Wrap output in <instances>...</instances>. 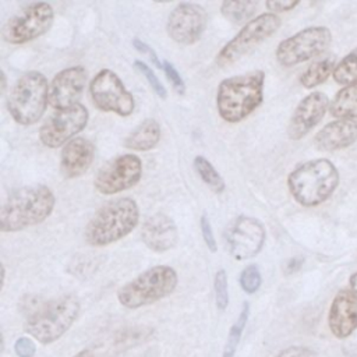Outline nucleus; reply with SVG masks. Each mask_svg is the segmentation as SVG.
<instances>
[{"label": "nucleus", "mask_w": 357, "mask_h": 357, "mask_svg": "<svg viewBox=\"0 0 357 357\" xmlns=\"http://www.w3.org/2000/svg\"><path fill=\"white\" fill-rule=\"evenodd\" d=\"M350 291L354 294V297L357 298V272H354L351 276H350Z\"/></svg>", "instance_id": "nucleus-39"}, {"label": "nucleus", "mask_w": 357, "mask_h": 357, "mask_svg": "<svg viewBox=\"0 0 357 357\" xmlns=\"http://www.w3.org/2000/svg\"><path fill=\"white\" fill-rule=\"evenodd\" d=\"M194 169L201 177V180L213 191V192H223L226 188L223 177L219 174V172L215 169V166L202 155H197L192 160Z\"/></svg>", "instance_id": "nucleus-26"}, {"label": "nucleus", "mask_w": 357, "mask_h": 357, "mask_svg": "<svg viewBox=\"0 0 357 357\" xmlns=\"http://www.w3.org/2000/svg\"><path fill=\"white\" fill-rule=\"evenodd\" d=\"M56 205L53 191L43 184L26 185L14 191L1 205L0 230L14 233L46 220Z\"/></svg>", "instance_id": "nucleus-1"}, {"label": "nucleus", "mask_w": 357, "mask_h": 357, "mask_svg": "<svg viewBox=\"0 0 357 357\" xmlns=\"http://www.w3.org/2000/svg\"><path fill=\"white\" fill-rule=\"evenodd\" d=\"M6 84H7V77L4 71H1V91H6Z\"/></svg>", "instance_id": "nucleus-41"}, {"label": "nucleus", "mask_w": 357, "mask_h": 357, "mask_svg": "<svg viewBox=\"0 0 357 357\" xmlns=\"http://www.w3.org/2000/svg\"><path fill=\"white\" fill-rule=\"evenodd\" d=\"M88 119V110L82 103L57 110L39 128V139L45 146L52 149L64 146L86 127Z\"/></svg>", "instance_id": "nucleus-13"}, {"label": "nucleus", "mask_w": 357, "mask_h": 357, "mask_svg": "<svg viewBox=\"0 0 357 357\" xmlns=\"http://www.w3.org/2000/svg\"><path fill=\"white\" fill-rule=\"evenodd\" d=\"M142 176V162L134 153L109 160L95 176L93 185L103 195H113L134 187Z\"/></svg>", "instance_id": "nucleus-14"}, {"label": "nucleus", "mask_w": 357, "mask_h": 357, "mask_svg": "<svg viewBox=\"0 0 357 357\" xmlns=\"http://www.w3.org/2000/svg\"><path fill=\"white\" fill-rule=\"evenodd\" d=\"M132 45H134V47H135L139 53L148 56V57L151 59V61H152L158 68H162L163 63L158 59V54L155 53V50H153L149 45H146L145 42H142V40L138 39V38H134V39H132Z\"/></svg>", "instance_id": "nucleus-35"}, {"label": "nucleus", "mask_w": 357, "mask_h": 357, "mask_svg": "<svg viewBox=\"0 0 357 357\" xmlns=\"http://www.w3.org/2000/svg\"><path fill=\"white\" fill-rule=\"evenodd\" d=\"M49 102V85L39 71L22 74L13 85L7 109L20 126H31L40 120Z\"/></svg>", "instance_id": "nucleus-7"}, {"label": "nucleus", "mask_w": 357, "mask_h": 357, "mask_svg": "<svg viewBox=\"0 0 357 357\" xmlns=\"http://www.w3.org/2000/svg\"><path fill=\"white\" fill-rule=\"evenodd\" d=\"M177 272L169 265L151 266L117 290L119 303L130 310L153 304L173 293Z\"/></svg>", "instance_id": "nucleus-6"}, {"label": "nucleus", "mask_w": 357, "mask_h": 357, "mask_svg": "<svg viewBox=\"0 0 357 357\" xmlns=\"http://www.w3.org/2000/svg\"><path fill=\"white\" fill-rule=\"evenodd\" d=\"M275 357H315L312 350L304 346H290L280 350Z\"/></svg>", "instance_id": "nucleus-36"}, {"label": "nucleus", "mask_w": 357, "mask_h": 357, "mask_svg": "<svg viewBox=\"0 0 357 357\" xmlns=\"http://www.w3.org/2000/svg\"><path fill=\"white\" fill-rule=\"evenodd\" d=\"M162 70L165 73V75L167 77V79L170 81V84L174 86V89L183 95L185 92V82L181 78V75L178 74V71L174 68V66L170 61H163Z\"/></svg>", "instance_id": "nucleus-32"}, {"label": "nucleus", "mask_w": 357, "mask_h": 357, "mask_svg": "<svg viewBox=\"0 0 357 357\" xmlns=\"http://www.w3.org/2000/svg\"><path fill=\"white\" fill-rule=\"evenodd\" d=\"M265 73L254 70L225 78L216 91L219 116L227 123H238L250 116L264 100Z\"/></svg>", "instance_id": "nucleus-2"}, {"label": "nucleus", "mask_w": 357, "mask_h": 357, "mask_svg": "<svg viewBox=\"0 0 357 357\" xmlns=\"http://www.w3.org/2000/svg\"><path fill=\"white\" fill-rule=\"evenodd\" d=\"M328 325L337 339H346L357 329V298L350 290L342 289L333 297Z\"/></svg>", "instance_id": "nucleus-19"}, {"label": "nucleus", "mask_w": 357, "mask_h": 357, "mask_svg": "<svg viewBox=\"0 0 357 357\" xmlns=\"http://www.w3.org/2000/svg\"><path fill=\"white\" fill-rule=\"evenodd\" d=\"M78 312L79 301L73 294L43 301L36 311L28 315L25 331L42 344L53 343L71 328Z\"/></svg>", "instance_id": "nucleus-5"}, {"label": "nucleus", "mask_w": 357, "mask_h": 357, "mask_svg": "<svg viewBox=\"0 0 357 357\" xmlns=\"http://www.w3.org/2000/svg\"><path fill=\"white\" fill-rule=\"evenodd\" d=\"M357 139V121L337 119L324 126L314 137V144L319 151H339L350 146Z\"/></svg>", "instance_id": "nucleus-21"}, {"label": "nucleus", "mask_w": 357, "mask_h": 357, "mask_svg": "<svg viewBox=\"0 0 357 357\" xmlns=\"http://www.w3.org/2000/svg\"><path fill=\"white\" fill-rule=\"evenodd\" d=\"M333 117L354 120L357 119V82L340 89L329 105Z\"/></svg>", "instance_id": "nucleus-23"}, {"label": "nucleus", "mask_w": 357, "mask_h": 357, "mask_svg": "<svg viewBox=\"0 0 357 357\" xmlns=\"http://www.w3.org/2000/svg\"><path fill=\"white\" fill-rule=\"evenodd\" d=\"M95 159L93 144L84 138L75 137L67 142L60 153V169L66 178H75L86 173Z\"/></svg>", "instance_id": "nucleus-20"}, {"label": "nucleus", "mask_w": 357, "mask_h": 357, "mask_svg": "<svg viewBox=\"0 0 357 357\" xmlns=\"http://www.w3.org/2000/svg\"><path fill=\"white\" fill-rule=\"evenodd\" d=\"M266 8L276 14V13H286V11H290L293 10L296 6H298V1H283V0H269L265 3Z\"/></svg>", "instance_id": "nucleus-37"}, {"label": "nucleus", "mask_w": 357, "mask_h": 357, "mask_svg": "<svg viewBox=\"0 0 357 357\" xmlns=\"http://www.w3.org/2000/svg\"><path fill=\"white\" fill-rule=\"evenodd\" d=\"M303 262L304 259L300 258V257H293L290 258L286 265H284V273L286 275H291V273H296L297 271H300V268L303 266Z\"/></svg>", "instance_id": "nucleus-38"}, {"label": "nucleus", "mask_w": 357, "mask_h": 357, "mask_svg": "<svg viewBox=\"0 0 357 357\" xmlns=\"http://www.w3.org/2000/svg\"><path fill=\"white\" fill-rule=\"evenodd\" d=\"M54 20V10L46 1H36L15 15L3 28V36L8 43L22 45L46 33Z\"/></svg>", "instance_id": "nucleus-11"}, {"label": "nucleus", "mask_w": 357, "mask_h": 357, "mask_svg": "<svg viewBox=\"0 0 357 357\" xmlns=\"http://www.w3.org/2000/svg\"><path fill=\"white\" fill-rule=\"evenodd\" d=\"M280 26L279 15L273 13H262L247 22L237 35H234L216 54V64L227 67L243 56L250 53L261 42L272 36Z\"/></svg>", "instance_id": "nucleus-8"}, {"label": "nucleus", "mask_w": 357, "mask_h": 357, "mask_svg": "<svg viewBox=\"0 0 357 357\" xmlns=\"http://www.w3.org/2000/svg\"><path fill=\"white\" fill-rule=\"evenodd\" d=\"M238 282H240V286L241 289L248 293V294H254L262 284V276H261V272H259V268L254 264L251 265H247L241 273H240V278H238Z\"/></svg>", "instance_id": "nucleus-30"}, {"label": "nucleus", "mask_w": 357, "mask_h": 357, "mask_svg": "<svg viewBox=\"0 0 357 357\" xmlns=\"http://www.w3.org/2000/svg\"><path fill=\"white\" fill-rule=\"evenodd\" d=\"M160 135L162 130L159 123L155 119H145L128 134L123 144L127 149L145 152L153 149L159 144Z\"/></svg>", "instance_id": "nucleus-22"}, {"label": "nucleus", "mask_w": 357, "mask_h": 357, "mask_svg": "<svg viewBox=\"0 0 357 357\" xmlns=\"http://www.w3.org/2000/svg\"><path fill=\"white\" fill-rule=\"evenodd\" d=\"M4 280H6V269L4 266H1V286H4Z\"/></svg>", "instance_id": "nucleus-42"}, {"label": "nucleus", "mask_w": 357, "mask_h": 357, "mask_svg": "<svg viewBox=\"0 0 357 357\" xmlns=\"http://www.w3.org/2000/svg\"><path fill=\"white\" fill-rule=\"evenodd\" d=\"M335 70V59L331 56L324 57L315 63H312L310 67L304 70V73L300 75V84L307 88H315L325 82L331 74H333Z\"/></svg>", "instance_id": "nucleus-24"}, {"label": "nucleus", "mask_w": 357, "mask_h": 357, "mask_svg": "<svg viewBox=\"0 0 357 357\" xmlns=\"http://www.w3.org/2000/svg\"><path fill=\"white\" fill-rule=\"evenodd\" d=\"M89 95L93 105L106 113L127 117L135 107L134 95L126 88L120 77L109 68L100 70L91 79Z\"/></svg>", "instance_id": "nucleus-10"}, {"label": "nucleus", "mask_w": 357, "mask_h": 357, "mask_svg": "<svg viewBox=\"0 0 357 357\" xmlns=\"http://www.w3.org/2000/svg\"><path fill=\"white\" fill-rule=\"evenodd\" d=\"M213 293H215V303L218 310L225 311L229 304V282H227V272L225 269H219L215 273Z\"/></svg>", "instance_id": "nucleus-29"}, {"label": "nucleus", "mask_w": 357, "mask_h": 357, "mask_svg": "<svg viewBox=\"0 0 357 357\" xmlns=\"http://www.w3.org/2000/svg\"><path fill=\"white\" fill-rule=\"evenodd\" d=\"M206 10L197 3H178L169 14L167 35L180 45H192L201 39L206 29Z\"/></svg>", "instance_id": "nucleus-15"}, {"label": "nucleus", "mask_w": 357, "mask_h": 357, "mask_svg": "<svg viewBox=\"0 0 357 357\" xmlns=\"http://www.w3.org/2000/svg\"><path fill=\"white\" fill-rule=\"evenodd\" d=\"M248 315H250V304L248 301H244L243 303V308L236 319V322L231 325L230 331H229V335H227V340H226V344H225V349H223V356L222 357H233L236 350H237V346L240 343V339H241V335H243V331L245 328V324H247V319H248Z\"/></svg>", "instance_id": "nucleus-27"}, {"label": "nucleus", "mask_w": 357, "mask_h": 357, "mask_svg": "<svg viewBox=\"0 0 357 357\" xmlns=\"http://www.w3.org/2000/svg\"><path fill=\"white\" fill-rule=\"evenodd\" d=\"M134 67L146 78V81L149 82L151 88L153 89V92L162 98V99H166L167 98V91L165 88V85L160 82V79L156 77V74L153 73V70L151 67H148L144 61L141 60H135L134 61Z\"/></svg>", "instance_id": "nucleus-31"}, {"label": "nucleus", "mask_w": 357, "mask_h": 357, "mask_svg": "<svg viewBox=\"0 0 357 357\" xmlns=\"http://www.w3.org/2000/svg\"><path fill=\"white\" fill-rule=\"evenodd\" d=\"M73 357H95V354L92 353V350H89V349H84V350L78 351L77 354H74Z\"/></svg>", "instance_id": "nucleus-40"}, {"label": "nucleus", "mask_w": 357, "mask_h": 357, "mask_svg": "<svg viewBox=\"0 0 357 357\" xmlns=\"http://www.w3.org/2000/svg\"><path fill=\"white\" fill-rule=\"evenodd\" d=\"M266 230L261 220L252 216H237L223 231L227 252L237 261L257 257L264 248Z\"/></svg>", "instance_id": "nucleus-12"}, {"label": "nucleus", "mask_w": 357, "mask_h": 357, "mask_svg": "<svg viewBox=\"0 0 357 357\" xmlns=\"http://www.w3.org/2000/svg\"><path fill=\"white\" fill-rule=\"evenodd\" d=\"M332 42V33L326 26H308L283 39L275 56L280 66L293 67L315 56L322 54Z\"/></svg>", "instance_id": "nucleus-9"}, {"label": "nucleus", "mask_w": 357, "mask_h": 357, "mask_svg": "<svg viewBox=\"0 0 357 357\" xmlns=\"http://www.w3.org/2000/svg\"><path fill=\"white\" fill-rule=\"evenodd\" d=\"M141 240L149 250L155 252H165L177 244L178 229L169 215L156 212L142 223Z\"/></svg>", "instance_id": "nucleus-18"}, {"label": "nucleus", "mask_w": 357, "mask_h": 357, "mask_svg": "<svg viewBox=\"0 0 357 357\" xmlns=\"http://www.w3.org/2000/svg\"><path fill=\"white\" fill-rule=\"evenodd\" d=\"M14 351L18 357H33L35 351H36V346L32 342V339L22 336L18 337L14 343Z\"/></svg>", "instance_id": "nucleus-34"}, {"label": "nucleus", "mask_w": 357, "mask_h": 357, "mask_svg": "<svg viewBox=\"0 0 357 357\" xmlns=\"http://www.w3.org/2000/svg\"><path fill=\"white\" fill-rule=\"evenodd\" d=\"M139 222V206L128 197L103 204L85 227V241L92 247H105L130 234Z\"/></svg>", "instance_id": "nucleus-3"}, {"label": "nucleus", "mask_w": 357, "mask_h": 357, "mask_svg": "<svg viewBox=\"0 0 357 357\" xmlns=\"http://www.w3.org/2000/svg\"><path fill=\"white\" fill-rule=\"evenodd\" d=\"M339 184V172L329 159H312L298 165L287 177L293 198L303 206L326 201Z\"/></svg>", "instance_id": "nucleus-4"}, {"label": "nucleus", "mask_w": 357, "mask_h": 357, "mask_svg": "<svg viewBox=\"0 0 357 357\" xmlns=\"http://www.w3.org/2000/svg\"><path fill=\"white\" fill-rule=\"evenodd\" d=\"M333 78L340 85H351L357 82V47L347 53L333 70Z\"/></svg>", "instance_id": "nucleus-28"}, {"label": "nucleus", "mask_w": 357, "mask_h": 357, "mask_svg": "<svg viewBox=\"0 0 357 357\" xmlns=\"http://www.w3.org/2000/svg\"><path fill=\"white\" fill-rule=\"evenodd\" d=\"M199 227H201V233H202V237H204V241H205L208 250L212 251V252H216L218 251V243H216V238L213 236V230H212V226H211V222H209V218L206 216V213H204L201 216Z\"/></svg>", "instance_id": "nucleus-33"}, {"label": "nucleus", "mask_w": 357, "mask_h": 357, "mask_svg": "<svg viewBox=\"0 0 357 357\" xmlns=\"http://www.w3.org/2000/svg\"><path fill=\"white\" fill-rule=\"evenodd\" d=\"M258 8V1L254 0H243V1H223L220 4V13L225 18L234 24H247L251 21V17L255 14Z\"/></svg>", "instance_id": "nucleus-25"}, {"label": "nucleus", "mask_w": 357, "mask_h": 357, "mask_svg": "<svg viewBox=\"0 0 357 357\" xmlns=\"http://www.w3.org/2000/svg\"><path fill=\"white\" fill-rule=\"evenodd\" d=\"M86 84V70L71 66L59 71L49 86V103L56 110L68 109L78 102Z\"/></svg>", "instance_id": "nucleus-16"}, {"label": "nucleus", "mask_w": 357, "mask_h": 357, "mask_svg": "<svg viewBox=\"0 0 357 357\" xmlns=\"http://www.w3.org/2000/svg\"><path fill=\"white\" fill-rule=\"evenodd\" d=\"M329 105L328 96L319 91L303 98L291 114L287 128L289 137L291 139H300L307 135L324 119Z\"/></svg>", "instance_id": "nucleus-17"}]
</instances>
